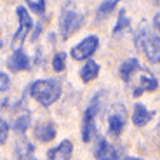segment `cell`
Here are the masks:
<instances>
[{
  "label": "cell",
  "instance_id": "obj_11",
  "mask_svg": "<svg viewBox=\"0 0 160 160\" xmlns=\"http://www.w3.org/2000/svg\"><path fill=\"white\" fill-rule=\"evenodd\" d=\"M73 152V146L70 141H63L59 146L49 152V160H70Z\"/></svg>",
  "mask_w": 160,
  "mask_h": 160
},
{
  "label": "cell",
  "instance_id": "obj_10",
  "mask_svg": "<svg viewBox=\"0 0 160 160\" xmlns=\"http://www.w3.org/2000/svg\"><path fill=\"white\" fill-rule=\"evenodd\" d=\"M33 132H35V138L42 143H49L56 138V129L52 124H37Z\"/></svg>",
  "mask_w": 160,
  "mask_h": 160
},
{
  "label": "cell",
  "instance_id": "obj_1",
  "mask_svg": "<svg viewBox=\"0 0 160 160\" xmlns=\"http://www.w3.org/2000/svg\"><path fill=\"white\" fill-rule=\"evenodd\" d=\"M30 92H32V96L35 98L40 104L49 106V104H52L54 101H58V98H59L61 84H59V80H56V78L37 80V82H33V84H32Z\"/></svg>",
  "mask_w": 160,
  "mask_h": 160
},
{
  "label": "cell",
  "instance_id": "obj_23",
  "mask_svg": "<svg viewBox=\"0 0 160 160\" xmlns=\"http://www.w3.org/2000/svg\"><path fill=\"white\" fill-rule=\"evenodd\" d=\"M153 24H155V28H157V32L160 33V12L155 16V19H153Z\"/></svg>",
  "mask_w": 160,
  "mask_h": 160
},
{
  "label": "cell",
  "instance_id": "obj_12",
  "mask_svg": "<svg viewBox=\"0 0 160 160\" xmlns=\"http://www.w3.org/2000/svg\"><path fill=\"white\" fill-rule=\"evenodd\" d=\"M152 115L153 113L148 112L143 104H136V106H134V113H132V122H134L138 127H141V125H144L150 118H152Z\"/></svg>",
  "mask_w": 160,
  "mask_h": 160
},
{
  "label": "cell",
  "instance_id": "obj_4",
  "mask_svg": "<svg viewBox=\"0 0 160 160\" xmlns=\"http://www.w3.org/2000/svg\"><path fill=\"white\" fill-rule=\"evenodd\" d=\"M82 24V16L78 12L72 11V9H63L61 12V19H59V26H61V35L63 38H70Z\"/></svg>",
  "mask_w": 160,
  "mask_h": 160
},
{
  "label": "cell",
  "instance_id": "obj_18",
  "mask_svg": "<svg viewBox=\"0 0 160 160\" xmlns=\"http://www.w3.org/2000/svg\"><path fill=\"white\" fill-rule=\"evenodd\" d=\"M64 63H66V54L64 52H58L54 56V59H52V68L56 72H61L64 68Z\"/></svg>",
  "mask_w": 160,
  "mask_h": 160
},
{
  "label": "cell",
  "instance_id": "obj_25",
  "mask_svg": "<svg viewBox=\"0 0 160 160\" xmlns=\"http://www.w3.org/2000/svg\"><path fill=\"white\" fill-rule=\"evenodd\" d=\"M0 49H2V40H0Z\"/></svg>",
  "mask_w": 160,
  "mask_h": 160
},
{
  "label": "cell",
  "instance_id": "obj_2",
  "mask_svg": "<svg viewBox=\"0 0 160 160\" xmlns=\"http://www.w3.org/2000/svg\"><path fill=\"white\" fill-rule=\"evenodd\" d=\"M136 45L152 63H160V42L148 28H141L136 35Z\"/></svg>",
  "mask_w": 160,
  "mask_h": 160
},
{
  "label": "cell",
  "instance_id": "obj_16",
  "mask_svg": "<svg viewBox=\"0 0 160 160\" xmlns=\"http://www.w3.org/2000/svg\"><path fill=\"white\" fill-rule=\"evenodd\" d=\"M30 122H32V115L30 113H24V115L18 117L16 122H14V129H16L18 132H24L26 129L30 127Z\"/></svg>",
  "mask_w": 160,
  "mask_h": 160
},
{
  "label": "cell",
  "instance_id": "obj_7",
  "mask_svg": "<svg viewBox=\"0 0 160 160\" xmlns=\"http://www.w3.org/2000/svg\"><path fill=\"white\" fill-rule=\"evenodd\" d=\"M94 157H96L98 160H118L115 148H112V146L104 141V138H99V139H98L96 146H94Z\"/></svg>",
  "mask_w": 160,
  "mask_h": 160
},
{
  "label": "cell",
  "instance_id": "obj_13",
  "mask_svg": "<svg viewBox=\"0 0 160 160\" xmlns=\"http://www.w3.org/2000/svg\"><path fill=\"white\" fill-rule=\"evenodd\" d=\"M98 73H99V66H98V63L89 61L84 68H82V72H80V78L84 80V82H91V80H94L98 77Z\"/></svg>",
  "mask_w": 160,
  "mask_h": 160
},
{
  "label": "cell",
  "instance_id": "obj_9",
  "mask_svg": "<svg viewBox=\"0 0 160 160\" xmlns=\"http://www.w3.org/2000/svg\"><path fill=\"white\" fill-rule=\"evenodd\" d=\"M9 66H11V70H14V72H19V70H28L30 59H28V56L24 54L23 49H18V51L14 52L11 58H9Z\"/></svg>",
  "mask_w": 160,
  "mask_h": 160
},
{
  "label": "cell",
  "instance_id": "obj_15",
  "mask_svg": "<svg viewBox=\"0 0 160 160\" xmlns=\"http://www.w3.org/2000/svg\"><path fill=\"white\" fill-rule=\"evenodd\" d=\"M138 68H139L138 59H134V58H132V59H127L124 64H122V68H120V77H122V80H125V82H127V80L131 78V75L136 72Z\"/></svg>",
  "mask_w": 160,
  "mask_h": 160
},
{
  "label": "cell",
  "instance_id": "obj_5",
  "mask_svg": "<svg viewBox=\"0 0 160 160\" xmlns=\"http://www.w3.org/2000/svg\"><path fill=\"white\" fill-rule=\"evenodd\" d=\"M98 37H87V38H84L82 42H80L77 47L72 49V56L75 61H84L87 59V58H91V54H94L98 49Z\"/></svg>",
  "mask_w": 160,
  "mask_h": 160
},
{
  "label": "cell",
  "instance_id": "obj_8",
  "mask_svg": "<svg viewBox=\"0 0 160 160\" xmlns=\"http://www.w3.org/2000/svg\"><path fill=\"white\" fill-rule=\"evenodd\" d=\"M124 122H125V112L122 106L115 110L108 118V127H110V134L113 136H120V132L124 129Z\"/></svg>",
  "mask_w": 160,
  "mask_h": 160
},
{
  "label": "cell",
  "instance_id": "obj_6",
  "mask_svg": "<svg viewBox=\"0 0 160 160\" xmlns=\"http://www.w3.org/2000/svg\"><path fill=\"white\" fill-rule=\"evenodd\" d=\"M18 18H19V23H21V28L18 30V33L14 35V44H19V42H23L24 37H26V33L32 30L33 23H32V18H30V14L26 12V9L23 7H18Z\"/></svg>",
  "mask_w": 160,
  "mask_h": 160
},
{
  "label": "cell",
  "instance_id": "obj_3",
  "mask_svg": "<svg viewBox=\"0 0 160 160\" xmlns=\"http://www.w3.org/2000/svg\"><path fill=\"white\" fill-rule=\"evenodd\" d=\"M99 99H101V94L94 96V99L91 101L87 112H85L84 125H82V139L85 143H91L96 138V124H94V118H96L98 112H99Z\"/></svg>",
  "mask_w": 160,
  "mask_h": 160
},
{
  "label": "cell",
  "instance_id": "obj_24",
  "mask_svg": "<svg viewBox=\"0 0 160 160\" xmlns=\"http://www.w3.org/2000/svg\"><path fill=\"white\" fill-rule=\"evenodd\" d=\"M125 160H139V158H131V157H129V158H125Z\"/></svg>",
  "mask_w": 160,
  "mask_h": 160
},
{
  "label": "cell",
  "instance_id": "obj_17",
  "mask_svg": "<svg viewBox=\"0 0 160 160\" xmlns=\"http://www.w3.org/2000/svg\"><path fill=\"white\" fill-rule=\"evenodd\" d=\"M127 26H131V21H129V18H127V14H125V11L122 9V11H120V14H118V21H117V26H115V30H113V32L118 33L120 30L127 28Z\"/></svg>",
  "mask_w": 160,
  "mask_h": 160
},
{
  "label": "cell",
  "instance_id": "obj_20",
  "mask_svg": "<svg viewBox=\"0 0 160 160\" xmlns=\"http://www.w3.org/2000/svg\"><path fill=\"white\" fill-rule=\"evenodd\" d=\"M28 7L30 9H33L35 12H38V14H44L45 12V2L44 0H38V2H28Z\"/></svg>",
  "mask_w": 160,
  "mask_h": 160
},
{
  "label": "cell",
  "instance_id": "obj_22",
  "mask_svg": "<svg viewBox=\"0 0 160 160\" xmlns=\"http://www.w3.org/2000/svg\"><path fill=\"white\" fill-rule=\"evenodd\" d=\"M7 87H9V77L4 75V73H0V92L7 91Z\"/></svg>",
  "mask_w": 160,
  "mask_h": 160
},
{
  "label": "cell",
  "instance_id": "obj_19",
  "mask_svg": "<svg viewBox=\"0 0 160 160\" xmlns=\"http://www.w3.org/2000/svg\"><path fill=\"white\" fill-rule=\"evenodd\" d=\"M115 7H117V2H104V4H101L99 11H98V16H99V18L108 16L110 11H113Z\"/></svg>",
  "mask_w": 160,
  "mask_h": 160
},
{
  "label": "cell",
  "instance_id": "obj_21",
  "mask_svg": "<svg viewBox=\"0 0 160 160\" xmlns=\"http://www.w3.org/2000/svg\"><path fill=\"white\" fill-rule=\"evenodd\" d=\"M7 134H9V125L4 120H0V144H4L7 141Z\"/></svg>",
  "mask_w": 160,
  "mask_h": 160
},
{
  "label": "cell",
  "instance_id": "obj_14",
  "mask_svg": "<svg viewBox=\"0 0 160 160\" xmlns=\"http://www.w3.org/2000/svg\"><path fill=\"white\" fill-rule=\"evenodd\" d=\"M157 80L153 78L152 75H148V73H143V77H141V87H138L136 91H134V96H139L143 91H155L157 89Z\"/></svg>",
  "mask_w": 160,
  "mask_h": 160
}]
</instances>
